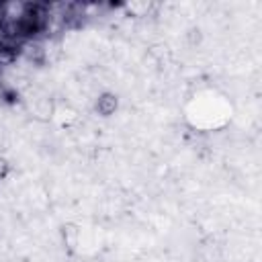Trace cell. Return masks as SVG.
<instances>
[{
  "mask_svg": "<svg viewBox=\"0 0 262 262\" xmlns=\"http://www.w3.org/2000/svg\"><path fill=\"white\" fill-rule=\"evenodd\" d=\"M117 108H119V98L113 92H100L94 100V111L100 117H111V115H115Z\"/></svg>",
  "mask_w": 262,
  "mask_h": 262,
  "instance_id": "cell-1",
  "label": "cell"
}]
</instances>
